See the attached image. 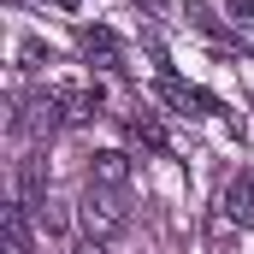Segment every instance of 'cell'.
<instances>
[{
  "label": "cell",
  "instance_id": "11",
  "mask_svg": "<svg viewBox=\"0 0 254 254\" xmlns=\"http://www.w3.org/2000/svg\"><path fill=\"white\" fill-rule=\"evenodd\" d=\"M18 65H24V71H48V65H54V54H48V42L24 36V42H18Z\"/></svg>",
  "mask_w": 254,
  "mask_h": 254
},
{
  "label": "cell",
  "instance_id": "6",
  "mask_svg": "<svg viewBox=\"0 0 254 254\" xmlns=\"http://www.w3.org/2000/svg\"><path fill=\"white\" fill-rule=\"evenodd\" d=\"M154 95L172 107V113H184V119H201V89H190L184 77H172V71H160V83H154Z\"/></svg>",
  "mask_w": 254,
  "mask_h": 254
},
{
  "label": "cell",
  "instance_id": "12",
  "mask_svg": "<svg viewBox=\"0 0 254 254\" xmlns=\"http://www.w3.org/2000/svg\"><path fill=\"white\" fill-rule=\"evenodd\" d=\"M225 6H231V18H237L243 30H254V0H225Z\"/></svg>",
  "mask_w": 254,
  "mask_h": 254
},
{
  "label": "cell",
  "instance_id": "10",
  "mask_svg": "<svg viewBox=\"0 0 254 254\" xmlns=\"http://www.w3.org/2000/svg\"><path fill=\"white\" fill-rule=\"evenodd\" d=\"M190 24L201 30V36H213V42H225V48H237V54H243V42H237V30H225V24H219V18H213V12H207L201 0H190Z\"/></svg>",
  "mask_w": 254,
  "mask_h": 254
},
{
  "label": "cell",
  "instance_id": "4",
  "mask_svg": "<svg viewBox=\"0 0 254 254\" xmlns=\"http://www.w3.org/2000/svg\"><path fill=\"white\" fill-rule=\"evenodd\" d=\"M77 48H83V60L95 65V71H119V65H125V48H119V36H113V30H101V24L77 30Z\"/></svg>",
  "mask_w": 254,
  "mask_h": 254
},
{
  "label": "cell",
  "instance_id": "8",
  "mask_svg": "<svg viewBox=\"0 0 254 254\" xmlns=\"http://www.w3.org/2000/svg\"><path fill=\"white\" fill-rule=\"evenodd\" d=\"M89 184H101V190H125V184H130V154H119V148L95 154V160H89Z\"/></svg>",
  "mask_w": 254,
  "mask_h": 254
},
{
  "label": "cell",
  "instance_id": "15",
  "mask_svg": "<svg viewBox=\"0 0 254 254\" xmlns=\"http://www.w3.org/2000/svg\"><path fill=\"white\" fill-rule=\"evenodd\" d=\"M142 6H154V12H160V6H172V0H142Z\"/></svg>",
  "mask_w": 254,
  "mask_h": 254
},
{
  "label": "cell",
  "instance_id": "14",
  "mask_svg": "<svg viewBox=\"0 0 254 254\" xmlns=\"http://www.w3.org/2000/svg\"><path fill=\"white\" fill-rule=\"evenodd\" d=\"M48 6H60V12H77V0H48Z\"/></svg>",
  "mask_w": 254,
  "mask_h": 254
},
{
  "label": "cell",
  "instance_id": "3",
  "mask_svg": "<svg viewBox=\"0 0 254 254\" xmlns=\"http://www.w3.org/2000/svg\"><path fill=\"white\" fill-rule=\"evenodd\" d=\"M60 125H65V107L54 101V89L30 95V101H24V113H18V130H24V136H54Z\"/></svg>",
  "mask_w": 254,
  "mask_h": 254
},
{
  "label": "cell",
  "instance_id": "1",
  "mask_svg": "<svg viewBox=\"0 0 254 254\" xmlns=\"http://www.w3.org/2000/svg\"><path fill=\"white\" fill-rule=\"evenodd\" d=\"M77 225H83V237H89V243H113V237L130 225L125 190H101V184H89L83 201H77Z\"/></svg>",
  "mask_w": 254,
  "mask_h": 254
},
{
  "label": "cell",
  "instance_id": "2",
  "mask_svg": "<svg viewBox=\"0 0 254 254\" xmlns=\"http://www.w3.org/2000/svg\"><path fill=\"white\" fill-rule=\"evenodd\" d=\"M54 101L65 107V125H95L101 107H107L95 83H54Z\"/></svg>",
  "mask_w": 254,
  "mask_h": 254
},
{
  "label": "cell",
  "instance_id": "9",
  "mask_svg": "<svg viewBox=\"0 0 254 254\" xmlns=\"http://www.w3.org/2000/svg\"><path fill=\"white\" fill-rule=\"evenodd\" d=\"M125 136L136 142V148H148V154H166V148H172V142H166V130H160V119H154V113H142V107L125 119Z\"/></svg>",
  "mask_w": 254,
  "mask_h": 254
},
{
  "label": "cell",
  "instance_id": "13",
  "mask_svg": "<svg viewBox=\"0 0 254 254\" xmlns=\"http://www.w3.org/2000/svg\"><path fill=\"white\" fill-rule=\"evenodd\" d=\"M101 249H107V243H89V237H83V249H77V254H101Z\"/></svg>",
  "mask_w": 254,
  "mask_h": 254
},
{
  "label": "cell",
  "instance_id": "7",
  "mask_svg": "<svg viewBox=\"0 0 254 254\" xmlns=\"http://www.w3.org/2000/svg\"><path fill=\"white\" fill-rule=\"evenodd\" d=\"M0 254H36L30 207H6V219H0Z\"/></svg>",
  "mask_w": 254,
  "mask_h": 254
},
{
  "label": "cell",
  "instance_id": "5",
  "mask_svg": "<svg viewBox=\"0 0 254 254\" xmlns=\"http://www.w3.org/2000/svg\"><path fill=\"white\" fill-rule=\"evenodd\" d=\"M219 219H231V225H254V178H249V172H237V178L219 190Z\"/></svg>",
  "mask_w": 254,
  "mask_h": 254
}]
</instances>
